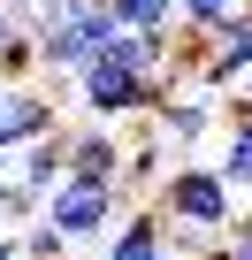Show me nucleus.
Wrapping results in <instances>:
<instances>
[{"label": "nucleus", "mask_w": 252, "mask_h": 260, "mask_svg": "<svg viewBox=\"0 0 252 260\" xmlns=\"http://www.w3.org/2000/svg\"><path fill=\"white\" fill-rule=\"evenodd\" d=\"M69 92H77V107H84L92 122H138V115H161L184 84H176L168 69H161V77H146V69H122L115 54H92V61L77 69V84H69Z\"/></svg>", "instance_id": "nucleus-1"}, {"label": "nucleus", "mask_w": 252, "mask_h": 260, "mask_svg": "<svg viewBox=\"0 0 252 260\" xmlns=\"http://www.w3.org/2000/svg\"><path fill=\"white\" fill-rule=\"evenodd\" d=\"M161 214H168V230L229 237V230H237V191L222 184V169L184 161V169H168V176H161Z\"/></svg>", "instance_id": "nucleus-2"}, {"label": "nucleus", "mask_w": 252, "mask_h": 260, "mask_svg": "<svg viewBox=\"0 0 252 260\" xmlns=\"http://www.w3.org/2000/svg\"><path fill=\"white\" fill-rule=\"evenodd\" d=\"M122 214H130V191H115V184H77V176H69V184L46 199V222H54V230H69V237H77V245H92V252L115 237V222H122Z\"/></svg>", "instance_id": "nucleus-3"}, {"label": "nucleus", "mask_w": 252, "mask_h": 260, "mask_svg": "<svg viewBox=\"0 0 252 260\" xmlns=\"http://www.w3.org/2000/svg\"><path fill=\"white\" fill-rule=\"evenodd\" d=\"M54 130H61V92H46L39 77H23V84L0 77V153H23Z\"/></svg>", "instance_id": "nucleus-4"}, {"label": "nucleus", "mask_w": 252, "mask_h": 260, "mask_svg": "<svg viewBox=\"0 0 252 260\" xmlns=\"http://www.w3.org/2000/svg\"><path fill=\"white\" fill-rule=\"evenodd\" d=\"M69 176L122 191V176H130V146L115 138V122H77V130H69Z\"/></svg>", "instance_id": "nucleus-5"}, {"label": "nucleus", "mask_w": 252, "mask_h": 260, "mask_svg": "<svg viewBox=\"0 0 252 260\" xmlns=\"http://www.w3.org/2000/svg\"><path fill=\"white\" fill-rule=\"evenodd\" d=\"M61 184H69V122L54 130V138H39V146L16 153V184H8V191H23V199L46 214V199H54Z\"/></svg>", "instance_id": "nucleus-6"}, {"label": "nucleus", "mask_w": 252, "mask_h": 260, "mask_svg": "<svg viewBox=\"0 0 252 260\" xmlns=\"http://www.w3.org/2000/svg\"><path fill=\"white\" fill-rule=\"evenodd\" d=\"M244 77H252V23H244V16H229V23L206 39V69H199V84L229 107V92H237Z\"/></svg>", "instance_id": "nucleus-7"}, {"label": "nucleus", "mask_w": 252, "mask_h": 260, "mask_svg": "<svg viewBox=\"0 0 252 260\" xmlns=\"http://www.w3.org/2000/svg\"><path fill=\"white\" fill-rule=\"evenodd\" d=\"M99 260H176L168 214H161V207H130V214L115 222V237L99 245Z\"/></svg>", "instance_id": "nucleus-8"}, {"label": "nucleus", "mask_w": 252, "mask_h": 260, "mask_svg": "<svg viewBox=\"0 0 252 260\" xmlns=\"http://www.w3.org/2000/svg\"><path fill=\"white\" fill-rule=\"evenodd\" d=\"M214 122H222V100H214L206 84H184V92H176V100H168V107L153 115V130H161L168 146H199Z\"/></svg>", "instance_id": "nucleus-9"}, {"label": "nucleus", "mask_w": 252, "mask_h": 260, "mask_svg": "<svg viewBox=\"0 0 252 260\" xmlns=\"http://www.w3.org/2000/svg\"><path fill=\"white\" fill-rule=\"evenodd\" d=\"M222 184H252V115H229L222 122Z\"/></svg>", "instance_id": "nucleus-10"}, {"label": "nucleus", "mask_w": 252, "mask_h": 260, "mask_svg": "<svg viewBox=\"0 0 252 260\" xmlns=\"http://www.w3.org/2000/svg\"><path fill=\"white\" fill-rule=\"evenodd\" d=\"M77 252H84V245H77L69 230H54L46 214H39V222H23V260H77Z\"/></svg>", "instance_id": "nucleus-11"}, {"label": "nucleus", "mask_w": 252, "mask_h": 260, "mask_svg": "<svg viewBox=\"0 0 252 260\" xmlns=\"http://www.w3.org/2000/svg\"><path fill=\"white\" fill-rule=\"evenodd\" d=\"M122 31H176V0H107Z\"/></svg>", "instance_id": "nucleus-12"}, {"label": "nucleus", "mask_w": 252, "mask_h": 260, "mask_svg": "<svg viewBox=\"0 0 252 260\" xmlns=\"http://www.w3.org/2000/svg\"><path fill=\"white\" fill-rule=\"evenodd\" d=\"M237 8H244V0H176V23H191V31H222Z\"/></svg>", "instance_id": "nucleus-13"}, {"label": "nucleus", "mask_w": 252, "mask_h": 260, "mask_svg": "<svg viewBox=\"0 0 252 260\" xmlns=\"http://www.w3.org/2000/svg\"><path fill=\"white\" fill-rule=\"evenodd\" d=\"M229 260H252V222H237V230H229Z\"/></svg>", "instance_id": "nucleus-14"}, {"label": "nucleus", "mask_w": 252, "mask_h": 260, "mask_svg": "<svg viewBox=\"0 0 252 260\" xmlns=\"http://www.w3.org/2000/svg\"><path fill=\"white\" fill-rule=\"evenodd\" d=\"M184 260H229V237H206L199 252H184Z\"/></svg>", "instance_id": "nucleus-15"}, {"label": "nucleus", "mask_w": 252, "mask_h": 260, "mask_svg": "<svg viewBox=\"0 0 252 260\" xmlns=\"http://www.w3.org/2000/svg\"><path fill=\"white\" fill-rule=\"evenodd\" d=\"M0 260H23V230H0Z\"/></svg>", "instance_id": "nucleus-16"}, {"label": "nucleus", "mask_w": 252, "mask_h": 260, "mask_svg": "<svg viewBox=\"0 0 252 260\" xmlns=\"http://www.w3.org/2000/svg\"><path fill=\"white\" fill-rule=\"evenodd\" d=\"M229 115H252V77H244V84L229 92Z\"/></svg>", "instance_id": "nucleus-17"}, {"label": "nucleus", "mask_w": 252, "mask_h": 260, "mask_svg": "<svg viewBox=\"0 0 252 260\" xmlns=\"http://www.w3.org/2000/svg\"><path fill=\"white\" fill-rule=\"evenodd\" d=\"M16 184V153H0V191H8Z\"/></svg>", "instance_id": "nucleus-18"}, {"label": "nucleus", "mask_w": 252, "mask_h": 260, "mask_svg": "<svg viewBox=\"0 0 252 260\" xmlns=\"http://www.w3.org/2000/svg\"><path fill=\"white\" fill-rule=\"evenodd\" d=\"M8 31H16V16H8V0H0V46H8Z\"/></svg>", "instance_id": "nucleus-19"}, {"label": "nucleus", "mask_w": 252, "mask_h": 260, "mask_svg": "<svg viewBox=\"0 0 252 260\" xmlns=\"http://www.w3.org/2000/svg\"><path fill=\"white\" fill-rule=\"evenodd\" d=\"M237 16H244V23H252V0H244V8H237Z\"/></svg>", "instance_id": "nucleus-20"}, {"label": "nucleus", "mask_w": 252, "mask_h": 260, "mask_svg": "<svg viewBox=\"0 0 252 260\" xmlns=\"http://www.w3.org/2000/svg\"><path fill=\"white\" fill-rule=\"evenodd\" d=\"M77 260H99V252H77Z\"/></svg>", "instance_id": "nucleus-21"}]
</instances>
